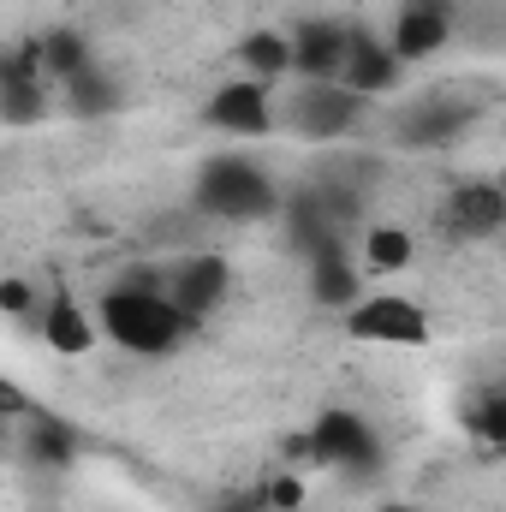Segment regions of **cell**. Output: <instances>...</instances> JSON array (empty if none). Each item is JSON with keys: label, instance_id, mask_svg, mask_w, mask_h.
Returning <instances> with one entry per match:
<instances>
[{"label": "cell", "instance_id": "1", "mask_svg": "<svg viewBox=\"0 0 506 512\" xmlns=\"http://www.w3.org/2000/svg\"><path fill=\"white\" fill-rule=\"evenodd\" d=\"M96 334L114 340L131 358H167L185 346L191 322L167 304V292L155 286H114L102 304H96Z\"/></svg>", "mask_w": 506, "mask_h": 512}, {"label": "cell", "instance_id": "2", "mask_svg": "<svg viewBox=\"0 0 506 512\" xmlns=\"http://www.w3.org/2000/svg\"><path fill=\"white\" fill-rule=\"evenodd\" d=\"M191 197H197L203 215H221V221H268V215H280V185L251 155H209L197 167Z\"/></svg>", "mask_w": 506, "mask_h": 512}, {"label": "cell", "instance_id": "3", "mask_svg": "<svg viewBox=\"0 0 506 512\" xmlns=\"http://www.w3.org/2000/svg\"><path fill=\"white\" fill-rule=\"evenodd\" d=\"M340 328L346 340H364V346H429V310L405 292H376V298H352L340 310Z\"/></svg>", "mask_w": 506, "mask_h": 512}, {"label": "cell", "instance_id": "4", "mask_svg": "<svg viewBox=\"0 0 506 512\" xmlns=\"http://www.w3.org/2000/svg\"><path fill=\"white\" fill-rule=\"evenodd\" d=\"M304 447H310V459H316V465H328V471H376V465H381L376 423H370V417H358V411H346V405L322 411Z\"/></svg>", "mask_w": 506, "mask_h": 512}, {"label": "cell", "instance_id": "5", "mask_svg": "<svg viewBox=\"0 0 506 512\" xmlns=\"http://www.w3.org/2000/svg\"><path fill=\"white\" fill-rule=\"evenodd\" d=\"M286 114H292V131H298V137L328 143V137H346V131L358 126L364 102H358L346 84H298V96L286 102Z\"/></svg>", "mask_w": 506, "mask_h": 512}, {"label": "cell", "instance_id": "6", "mask_svg": "<svg viewBox=\"0 0 506 512\" xmlns=\"http://www.w3.org/2000/svg\"><path fill=\"white\" fill-rule=\"evenodd\" d=\"M441 227L459 239V245H483L506 227V191L495 179H465L447 203H441Z\"/></svg>", "mask_w": 506, "mask_h": 512}, {"label": "cell", "instance_id": "7", "mask_svg": "<svg viewBox=\"0 0 506 512\" xmlns=\"http://www.w3.org/2000/svg\"><path fill=\"white\" fill-rule=\"evenodd\" d=\"M447 36H453V0H399L387 48H393V60H399V66H411V60L441 54V48H447Z\"/></svg>", "mask_w": 506, "mask_h": 512}, {"label": "cell", "instance_id": "8", "mask_svg": "<svg viewBox=\"0 0 506 512\" xmlns=\"http://www.w3.org/2000/svg\"><path fill=\"white\" fill-rule=\"evenodd\" d=\"M42 114H48V96H42V42L0 48V120L30 126Z\"/></svg>", "mask_w": 506, "mask_h": 512}, {"label": "cell", "instance_id": "9", "mask_svg": "<svg viewBox=\"0 0 506 512\" xmlns=\"http://www.w3.org/2000/svg\"><path fill=\"white\" fill-rule=\"evenodd\" d=\"M203 120L227 137H268L274 131V96L268 84L256 78H227L209 102H203Z\"/></svg>", "mask_w": 506, "mask_h": 512}, {"label": "cell", "instance_id": "10", "mask_svg": "<svg viewBox=\"0 0 506 512\" xmlns=\"http://www.w3.org/2000/svg\"><path fill=\"white\" fill-rule=\"evenodd\" d=\"M227 292H233L227 256H191V262H179L173 280H167V304H173L185 322H203L209 310H221Z\"/></svg>", "mask_w": 506, "mask_h": 512}, {"label": "cell", "instance_id": "11", "mask_svg": "<svg viewBox=\"0 0 506 512\" xmlns=\"http://www.w3.org/2000/svg\"><path fill=\"white\" fill-rule=\"evenodd\" d=\"M334 84H346L358 102L387 96V90L399 84V60H393V48L376 42L370 30H352V36H346V60H340V78H334Z\"/></svg>", "mask_w": 506, "mask_h": 512}, {"label": "cell", "instance_id": "12", "mask_svg": "<svg viewBox=\"0 0 506 512\" xmlns=\"http://www.w3.org/2000/svg\"><path fill=\"white\" fill-rule=\"evenodd\" d=\"M471 126V108L459 96H423L399 114V143H417V149H435V143H453L459 131Z\"/></svg>", "mask_w": 506, "mask_h": 512}, {"label": "cell", "instance_id": "13", "mask_svg": "<svg viewBox=\"0 0 506 512\" xmlns=\"http://www.w3.org/2000/svg\"><path fill=\"white\" fill-rule=\"evenodd\" d=\"M346 36H352V30L310 18L298 36H286V42H292V72H298L304 84H334V78H340V60H346Z\"/></svg>", "mask_w": 506, "mask_h": 512}, {"label": "cell", "instance_id": "14", "mask_svg": "<svg viewBox=\"0 0 506 512\" xmlns=\"http://www.w3.org/2000/svg\"><path fill=\"white\" fill-rule=\"evenodd\" d=\"M42 340H48V352H60V358H84V352H96V322H90V310L72 298V292H60V298H48L42 304Z\"/></svg>", "mask_w": 506, "mask_h": 512}, {"label": "cell", "instance_id": "15", "mask_svg": "<svg viewBox=\"0 0 506 512\" xmlns=\"http://www.w3.org/2000/svg\"><path fill=\"white\" fill-rule=\"evenodd\" d=\"M310 298H316V304H328V310H346L352 298H364L358 268L346 262V251H340V245L310 256Z\"/></svg>", "mask_w": 506, "mask_h": 512}, {"label": "cell", "instance_id": "16", "mask_svg": "<svg viewBox=\"0 0 506 512\" xmlns=\"http://www.w3.org/2000/svg\"><path fill=\"white\" fill-rule=\"evenodd\" d=\"M239 66H245V78H256V84H274V78L292 72V42L280 30H256V36L239 42Z\"/></svg>", "mask_w": 506, "mask_h": 512}, {"label": "cell", "instance_id": "17", "mask_svg": "<svg viewBox=\"0 0 506 512\" xmlns=\"http://www.w3.org/2000/svg\"><path fill=\"white\" fill-rule=\"evenodd\" d=\"M66 96H72V114H84V120H102L120 108V84L102 66H84L78 78H66Z\"/></svg>", "mask_w": 506, "mask_h": 512}, {"label": "cell", "instance_id": "18", "mask_svg": "<svg viewBox=\"0 0 506 512\" xmlns=\"http://www.w3.org/2000/svg\"><path fill=\"white\" fill-rule=\"evenodd\" d=\"M36 42H42V72H48V78H78L84 66H96L90 42H84L78 30H48V36H36Z\"/></svg>", "mask_w": 506, "mask_h": 512}, {"label": "cell", "instance_id": "19", "mask_svg": "<svg viewBox=\"0 0 506 512\" xmlns=\"http://www.w3.org/2000/svg\"><path fill=\"white\" fill-rule=\"evenodd\" d=\"M364 262H370L376 274H399V268L411 262V233H399V227H370V233H364Z\"/></svg>", "mask_w": 506, "mask_h": 512}, {"label": "cell", "instance_id": "20", "mask_svg": "<svg viewBox=\"0 0 506 512\" xmlns=\"http://www.w3.org/2000/svg\"><path fill=\"white\" fill-rule=\"evenodd\" d=\"M72 435L54 423V417H36L30 411V459H42V465H72Z\"/></svg>", "mask_w": 506, "mask_h": 512}, {"label": "cell", "instance_id": "21", "mask_svg": "<svg viewBox=\"0 0 506 512\" xmlns=\"http://www.w3.org/2000/svg\"><path fill=\"white\" fill-rule=\"evenodd\" d=\"M0 310L6 316H24L30 310V286L24 280H0Z\"/></svg>", "mask_w": 506, "mask_h": 512}, {"label": "cell", "instance_id": "22", "mask_svg": "<svg viewBox=\"0 0 506 512\" xmlns=\"http://www.w3.org/2000/svg\"><path fill=\"white\" fill-rule=\"evenodd\" d=\"M30 411V399H24V387H12L0 376V417H24Z\"/></svg>", "mask_w": 506, "mask_h": 512}, {"label": "cell", "instance_id": "23", "mask_svg": "<svg viewBox=\"0 0 506 512\" xmlns=\"http://www.w3.org/2000/svg\"><path fill=\"white\" fill-rule=\"evenodd\" d=\"M298 495H304V489H298V477H280V483L268 489V507H298Z\"/></svg>", "mask_w": 506, "mask_h": 512}, {"label": "cell", "instance_id": "24", "mask_svg": "<svg viewBox=\"0 0 506 512\" xmlns=\"http://www.w3.org/2000/svg\"><path fill=\"white\" fill-rule=\"evenodd\" d=\"M381 512H429V507H417V501H387Z\"/></svg>", "mask_w": 506, "mask_h": 512}]
</instances>
